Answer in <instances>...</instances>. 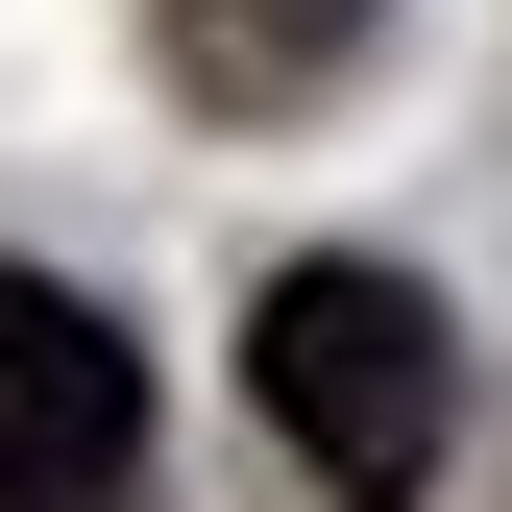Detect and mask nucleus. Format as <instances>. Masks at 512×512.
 <instances>
[{
	"label": "nucleus",
	"mask_w": 512,
	"mask_h": 512,
	"mask_svg": "<svg viewBox=\"0 0 512 512\" xmlns=\"http://www.w3.org/2000/svg\"><path fill=\"white\" fill-rule=\"evenodd\" d=\"M122 488H147V342L0 269V512H122Z\"/></svg>",
	"instance_id": "nucleus-2"
},
{
	"label": "nucleus",
	"mask_w": 512,
	"mask_h": 512,
	"mask_svg": "<svg viewBox=\"0 0 512 512\" xmlns=\"http://www.w3.org/2000/svg\"><path fill=\"white\" fill-rule=\"evenodd\" d=\"M366 25H391V0H147L171 98H220V122H269V98H317V74H366Z\"/></svg>",
	"instance_id": "nucleus-3"
},
{
	"label": "nucleus",
	"mask_w": 512,
	"mask_h": 512,
	"mask_svg": "<svg viewBox=\"0 0 512 512\" xmlns=\"http://www.w3.org/2000/svg\"><path fill=\"white\" fill-rule=\"evenodd\" d=\"M244 391H269V439L342 512H415L439 488V439H464V342H439V293L415 269H269V317H244Z\"/></svg>",
	"instance_id": "nucleus-1"
}]
</instances>
